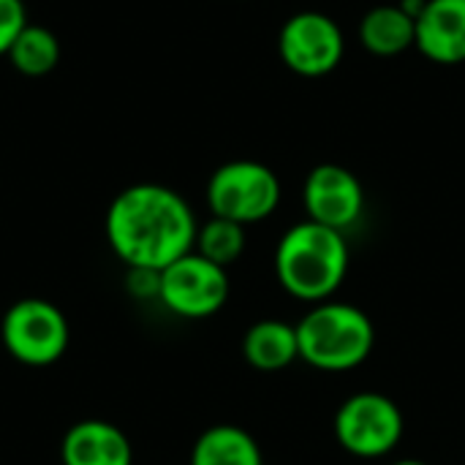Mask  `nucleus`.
Instances as JSON below:
<instances>
[{
    "label": "nucleus",
    "mask_w": 465,
    "mask_h": 465,
    "mask_svg": "<svg viewBox=\"0 0 465 465\" xmlns=\"http://www.w3.org/2000/svg\"><path fill=\"white\" fill-rule=\"evenodd\" d=\"M106 242L125 267L163 270L193 251L196 215L172 188L136 183L120 191L106 210Z\"/></svg>",
    "instance_id": "1"
},
{
    "label": "nucleus",
    "mask_w": 465,
    "mask_h": 465,
    "mask_svg": "<svg viewBox=\"0 0 465 465\" xmlns=\"http://www.w3.org/2000/svg\"><path fill=\"white\" fill-rule=\"evenodd\" d=\"M349 262L346 232L305 218L281 237L275 248V278L289 297L319 305L332 300L343 286Z\"/></svg>",
    "instance_id": "2"
},
{
    "label": "nucleus",
    "mask_w": 465,
    "mask_h": 465,
    "mask_svg": "<svg viewBox=\"0 0 465 465\" xmlns=\"http://www.w3.org/2000/svg\"><path fill=\"white\" fill-rule=\"evenodd\" d=\"M294 327L300 360L324 373L360 368L376 346V327L371 316L351 302H319Z\"/></svg>",
    "instance_id": "3"
},
{
    "label": "nucleus",
    "mask_w": 465,
    "mask_h": 465,
    "mask_svg": "<svg viewBox=\"0 0 465 465\" xmlns=\"http://www.w3.org/2000/svg\"><path fill=\"white\" fill-rule=\"evenodd\" d=\"M281 180L262 161H229L207 183V207L213 215L251 226L270 218L281 204Z\"/></svg>",
    "instance_id": "4"
},
{
    "label": "nucleus",
    "mask_w": 465,
    "mask_h": 465,
    "mask_svg": "<svg viewBox=\"0 0 465 465\" xmlns=\"http://www.w3.org/2000/svg\"><path fill=\"white\" fill-rule=\"evenodd\" d=\"M0 338L11 360L27 368H49L63 360L71 330L65 313L41 297H25L14 302L3 322Z\"/></svg>",
    "instance_id": "5"
},
{
    "label": "nucleus",
    "mask_w": 465,
    "mask_h": 465,
    "mask_svg": "<svg viewBox=\"0 0 465 465\" xmlns=\"http://www.w3.org/2000/svg\"><path fill=\"white\" fill-rule=\"evenodd\" d=\"M332 430L349 455L376 460L398 450L406 422L392 398L381 392H354L338 406Z\"/></svg>",
    "instance_id": "6"
},
{
    "label": "nucleus",
    "mask_w": 465,
    "mask_h": 465,
    "mask_svg": "<svg viewBox=\"0 0 465 465\" xmlns=\"http://www.w3.org/2000/svg\"><path fill=\"white\" fill-rule=\"evenodd\" d=\"M229 300L226 267L191 251L161 270L158 302L180 319H210Z\"/></svg>",
    "instance_id": "7"
},
{
    "label": "nucleus",
    "mask_w": 465,
    "mask_h": 465,
    "mask_svg": "<svg viewBox=\"0 0 465 465\" xmlns=\"http://www.w3.org/2000/svg\"><path fill=\"white\" fill-rule=\"evenodd\" d=\"M278 54L281 63L297 76L319 79L341 65L346 38L332 16L322 11H297L278 33Z\"/></svg>",
    "instance_id": "8"
},
{
    "label": "nucleus",
    "mask_w": 465,
    "mask_h": 465,
    "mask_svg": "<svg viewBox=\"0 0 465 465\" xmlns=\"http://www.w3.org/2000/svg\"><path fill=\"white\" fill-rule=\"evenodd\" d=\"M302 204L308 221L346 232L365 213V188L351 169L341 163H319L305 177Z\"/></svg>",
    "instance_id": "9"
},
{
    "label": "nucleus",
    "mask_w": 465,
    "mask_h": 465,
    "mask_svg": "<svg viewBox=\"0 0 465 465\" xmlns=\"http://www.w3.org/2000/svg\"><path fill=\"white\" fill-rule=\"evenodd\" d=\"M414 46L439 65L465 63V0H428L417 16Z\"/></svg>",
    "instance_id": "10"
},
{
    "label": "nucleus",
    "mask_w": 465,
    "mask_h": 465,
    "mask_svg": "<svg viewBox=\"0 0 465 465\" xmlns=\"http://www.w3.org/2000/svg\"><path fill=\"white\" fill-rule=\"evenodd\" d=\"M60 458L63 465H131L134 447L117 425L82 420L65 430Z\"/></svg>",
    "instance_id": "11"
},
{
    "label": "nucleus",
    "mask_w": 465,
    "mask_h": 465,
    "mask_svg": "<svg viewBox=\"0 0 465 465\" xmlns=\"http://www.w3.org/2000/svg\"><path fill=\"white\" fill-rule=\"evenodd\" d=\"M242 357L262 373H275L300 360L297 327L281 319H262L242 338Z\"/></svg>",
    "instance_id": "12"
},
{
    "label": "nucleus",
    "mask_w": 465,
    "mask_h": 465,
    "mask_svg": "<svg viewBox=\"0 0 465 465\" xmlns=\"http://www.w3.org/2000/svg\"><path fill=\"white\" fill-rule=\"evenodd\" d=\"M360 41L376 57L403 54L417 41V19L401 5H376L360 19Z\"/></svg>",
    "instance_id": "13"
},
{
    "label": "nucleus",
    "mask_w": 465,
    "mask_h": 465,
    "mask_svg": "<svg viewBox=\"0 0 465 465\" xmlns=\"http://www.w3.org/2000/svg\"><path fill=\"white\" fill-rule=\"evenodd\" d=\"M191 465H264V455L245 428L213 425L196 439Z\"/></svg>",
    "instance_id": "14"
},
{
    "label": "nucleus",
    "mask_w": 465,
    "mask_h": 465,
    "mask_svg": "<svg viewBox=\"0 0 465 465\" xmlns=\"http://www.w3.org/2000/svg\"><path fill=\"white\" fill-rule=\"evenodd\" d=\"M5 57L25 76H46L60 63V41L49 27L27 22Z\"/></svg>",
    "instance_id": "15"
},
{
    "label": "nucleus",
    "mask_w": 465,
    "mask_h": 465,
    "mask_svg": "<svg viewBox=\"0 0 465 465\" xmlns=\"http://www.w3.org/2000/svg\"><path fill=\"white\" fill-rule=\"evenodd\" d=\"M245 240L248 237H245V226L242 223H234V221L213 215L207 223L199 226L193 251L202 253L204 259L221 264V267H229V264H234L242 256Z\"/></svg>",
    "instance_id": "16"
},
{
    "label": "nucleus",
    "mask_w": 465,
    "mask_h": 465,
    "mask_svg": "<svg viewBox=\"0 0 465 465\" xmlns=\"http://www.w3.org/2000/svg\"><path fill=\"white\" fill-rule=\"evenodd\" d=\"M27 25V11L22 0H0V54H8L11 44Z\"/></svg>",
    "instance_id": "17"
},
{
    "label": "nucleus",
    "mask_w": 465,
    "mask_h": 465,
    "mask_svg": "<svg viewBox=\"0 0 465 465\" xmlns=\"http://www.w3.org/2000/svg\"><path fill=\"white\" fill-rule=\"evenodd\" d=\"M125 289L136 300H158V294H161V270L128 267Z\"/></svg>",
    "instance_id": "18"
},
{
    "label": "nucleus",
    "mask_w": 465,
    "mask_h": 465,
    "mask_svg": "<svg viewBox=\"0 0 465 465\" xmlns=\"http://www.w3.org/2000/svg\"><path fill=\"white\" fill-rule=\"evenodd\" d=\"M425 3H428V0H401L398 5H401V8H403V11H406L409 16H411V19H417V16L422 14Z\"/></svg>",
    "instance_id": "19"
},
{
    "label": "nucleus",
    "mask_w": 465,
    "mask_h": 465,
    "mask_svg": "<svg viewBox=\"0 0 465 465\" xmlns=\"http://www.w3.org/2000/svg\"><path fill=\"white\" fill-rule=\"evenodd\" d=\"M392 465H428V463H422V460H414V458H406V460H398V463H392Z\"/></svg>",
    "instance_id": "20"
}]
</instances>
